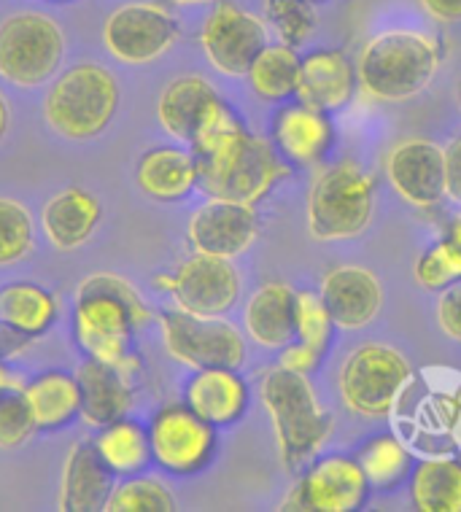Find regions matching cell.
Returning <instances> with one entry per match:
<instances>
[{"mask_svg": "<svg viewBox=\"0 0 461 512\" xmlns=\"http://www.w3.org/2000/svg\"><path fill=\"white\" fill-rule=\"evenodd\" d=\"M189 146L197 159V186L211 197L254 205L286 176L273 146L251 135L227 103L205 119Z\"/></svg>", "mask_w": 461, "mask_h": 512, "instance_id": "obj_1", "label": "cell"}, {"mask_svg": "<svg viewBox=\"0 0 461 512\" xmlns=\"http://www.w3.org/2000/svg\"><path fill=\"white\" fill-rule=\"evenodd\" d=\"M151 321V310L133 283L114 273H95L81 281L73 313V332L89 359L114 364L133 380L141 362L130 351V340Z\"/></svg>", "mask_w": 461, "mask_h": 512, "instance_id": "obj_2", "label": "cell"}, {"mask_svg": "<svg viewBox=\"0 0 461 512\" xmlns=\"http://www.w3.org/2000/svg\"><path fill=\"white\" fill-rule=\"evenodd\" d=\"M259 394L273 421L275 442L284 467L294 469L302 461L313 459L332 432V421L321 407L311 380L278 364L265 375Z\"/></svg>", "mask_w": 461, "mask_h": 512, "instance_id": "obj_3", "label": "cell"}, {"mask_svg": "<svg viewBox=\"0 0 461 512\" xmlns=\"http://www.w3.org/2000/svg\"><path fill=\"white\" fill-rule=\"evenodd\" d=\"M437 65L440 54L432 38L413 30H389L364 46L356 73L370 98L399 103L421 95L435 79Z\"/></svg>", "mask_w": 461, "mask_h": 512, "instance_id": "obj_4", "label": "cell"}, {"mask_svg": "<svg viewBox=\"0 0 461 512\" xmlns=\"http://www.w3.org/2000/svg\"><path fill=\"white\" fill-rule=\"evenodd\" d=\"M119 108V84L114 73L98 62H79L57 76L46 92L44 114L54 133L68 141L98 138Z\"/></svg>", "mask_w": 461, "mask_h": 512, "instance_id": "obj_5", "label": "cell"}, {"mask_svg": "<svg viewBox=\"0 0 461 512\" xmlns=\"http://www.w3.org/2000/svg\"><path fill=\"white\" fill-rule=\"evenodd\" d=\"M413 386V370L391 345L364 343L340 367V397L362 418H389Z\"/></svg>", "mask_w": 461, "mask_h": 512, "instance_id": "obj_6", "label": "cell"}, {"mask_svg": "<svg viewBox=\"0 0 461 512\" xmlns=\"http://www.w3.org/2000/svg\"><path fill=\"white\" fill-rule=\"evenodd\" d=\"M375 181L354 162L321 170L308 195V230L316 240H348L373 219Z\"/></svg>", "mask_w": 461, "mask_h": 512, "instance_id": "obj_7", "label": "cell"}, {"mask_svg": "<svg viewBox=\"0 0 461 512\" xmlns=\"http://www.w3.org/2000/svg\"><path fill=\"white\" fill-rule=\"evenodd\" d=\"M65 36L41 11H22L0 22V79L14 87H41L60 71Z\"/></svg>", "mask_w": 461, "mask_h": 512, "instance_id": "obj_8", "label": "cell"}, {"mask_svg": "<svg viewBox=\"0 0 461 512\" xmlns=\"http://www.w3.org/2000/svg\"><path fill=\"white\" fill-rule=\"evenodd\" d=\"M160 327L168 354L184 367L240 370V364L246 362L243 335L222 316H197V313L176 308L162 313Z\"/></svg>", "mask_w": 461, "mask_h": 512, "instance_id": "obj_9", "label": "cell"}, {"mask_svg": "<svg viewBox=\"0 0 461 512\" xmlns=\"http://www.w3.org/2000/svg\"><path fill=\"white\" fill-rule=\"evenodd\" d=\"M157 289L173 294L176 308L197 316H224L240 294L238 270L230 259L211 254L189 256L173 275L154 278Z\"/></svg>", "mask_w": 461, "mask_h": 512, "instance_id": "obj_10", "label": "cell"}, {"mask_svg": "<svg viewBox=\"0 0 461 512\" xmlns=\"http://www.w3.org/2000/svg\"><path fill=\"white\" fill-rule=\"evenodd\" d=\"M151 461L170 475H195L216 451V432L187 405L162 407L149 426Z\"/></svg>", "mask_w": 461, "mask_h": 512, "instance_id": "obj_11", "label": "cell"}, {"mask_svg": "<svg viewBox=\"0 0 461 512\" xmlns=\"http://www.w3.org/2000/svg\"><path fill=\"white\" fill-rule=\"evenodd\" d=\"M178 41V22L160 3H125L108 14L103 44L119 62L143 65Z\"/></svg>", "mask_w": 461, "mask_h": 512, "instance_id": "obj_12", "label": "cell"}, {"mask_svg": "<svg viewBox=\"0 0 461 512\" xmlns=\"http://www.w3.org/2000/svg\"><path fill=\"white\" fill-rule=\"evenodd\" d=\"M200 44L216 71L224 76H246L251 62L267 46V27L235 3H216L205 19Z\"/></svg>", "mask_w": 461, "mask_h": 512, "instance_id": "obj_13", "label": "cell"}, {"mask_svg": "<svg viewBox=\"0 0 461 512\" xmlns=\"http://www.w3.org/2000/svg\"><path fill=\"white\" fill-rule=\"evenodd\" d=\"M370 494V480L364 475L359 459L329 456L313 464L286 507H300L311 512H351L359 510Z\"/></svg>", "mask_w": 461, "mask_h": 512, "instance_id": "obj_14", "label": "cell"}, {"mask_svg": "<svg viewBox=\"0 0 461 512\" xmlns=\"http://www.w3.org/2000/svg\"><path fill=\"white\" fill-rule=\"evenodd\" d=\"M257 232L254 205L224 200V197H211L208 203L200 205L187 227L189 243L197 254L224 256V259L246 254L257 240Z\"/></svg>", "mask_w": 461, "mask_h": 512, "instance_id": "obj_15", "label": "cell"}, {"mask_svg": "<svg viewBox=\"0 0 461 512\" xmlns=\"http://www.w3.org/2000/svg\"><path fill=\"white\" fill-rule=\"evenodd\" d=\"M394 192L413 208H432L445 197V149L426 138L399 143L386 159Z\"/></svg>", "mask_w": 461, "mask_h": 512, "instance_id": "obj_16", "label": "cell"}, {"mask_svg": "<svg viewBox=\"0 0 461 512\" xmlns=\"http://www.w3.org/2000/svg\"><path fill=\"white\" fill-rule=\"evenodd\" d=\"M321 300L337 329H362L381 313V281L370 270L356 265L335 267L321 281Z\"/></svg>", "mask_w": 461, "mask_h": 512, "instance_id": "obj_17", "label": "cell"}, {"mask_svg": "<svg viewBox=\"0 0 461 512\" xmlns=\"http://www.w3.org/2000/svg\"><path fill=\"white\" fill-rule=\"evenodd\" d=\"M81 391V418L95 429L114 424L133 410V380L114 364L87 359L76 370Z\"/></svg>", "mask_w": 461, "mask_h": 512, "instance_id": "obj_18", "label": "cell"}, {"mask_svg": "<svg viewBox=\"0 0 461 512\" xmlns=\"http://www.w3.org/2000/svg\"><path fill=\"white\" fill-rule=\"evenodd\" d=\"M184 399L211 426H230L249 407V386L232 367H205L189 378Z\"/></svg>", "mask_w": 461, "mask_h": 512, "instance_id": "obj_19", "label": "cell"}, {"mask_svg": "<svg viewBox=\"0 0 461 512\" xmlns=\"http://www.w3.org/2000/svg\"><path fill=\"white\" fill-rule=\"evenodd\" d=\"M114 472L106 467L95 451V442H76L63 467L60 486V510L63 512H98L114 491Z\"/></svg>", "mask_w": 461, "mask_h": 512, "instance_id": "obj_20", "label": "cell"}, {"mask_svg": "<svg viewBox=\"0 0 461 512\" xmlns=\"http://www.w3.org/2000/svg\"><path fill=\"white\" fill-rule=\"evenodd\" d=\"M100 216H103V205L98 197L79 186H68L46 200L41 211V227L54 248L73 251L92 238V232L98 230Z\"/></svg>", "mask_w": 461, "mask_h": 512, "instance_id": "obj_21", "label": "cell"}, {"mask_svg": "<svg viewBox=\"0 0 461 512\" xmlns=\"http://www.w3.org/2000/svg\"><path fill=\"white\" fill-rule=\"evenodd\" d=\"M222 103L219 92L208 81L200 76H184L165 87L157 103V116L165 133L181 143H192L205 119Z\"/></svg>", "mask_w": 461, "mask_h": 512, "instance_id": "obj_22", "label": "cell"}, {"mask_svg": "<svg viewBox=\"0 0 461 512\" xmlns=\"http://www.w3.org/2000/svg\"><path fill=\"white\" fill-rule=\"evenodd\" d=\"M273 138L278 149L284 151L297 165H316L327 157L335 143V127L327 114L316 106H292L284 108L275 119Z\"/></svg>", "mask_w": 461, "mask_h": 512, "instance_id": "obj_23", "label": "cell"}, {"mask_svg": "<svg viewBox=\"0 0 461 512\" xmlns=\"http://www.w3.org/2000/svg\"><path fill=\"white\" fill-rule=\"evenodd\" d=\"M246 329L254 343L284 351L297 340V292L286 283H267L249 300Z\"/></svg>", "mask_w": 461, "mask_h": 512, "instance_id": "obj_24", "label": "cell"}, {"mask_svg": "<svg viewBox=\"0 0 461 512\" xmlns=\"http://www.w3.org/2000/svg\"><path fill=\"white\" fill-rule=\"evenodd\" d=\"M297 95H302L308 106H316L321 111L346 106L354 95V68L346 54L337 49H319L308 54L300 65Z\"/></svg>", "mask_w": 461, "mask_h": 512, "instance_id": "obj_25", "label": "cell"}, {"mask_svg": "<svg viewBox=\"0 0 461 512\" xmlns=\"http://www.w3.org/2000/svg\"><path fill=\"white\" fill-rule=\"evenodd\" d=\"M138 186L157 203H178L197 186V159L192 151L162 146L146 151L138 162Z\"/></svg>", "mask_w": 461, "mask_h": 512, "instance_id": "obj_26", "label": "cell"}, {"mask_svg": "<svg viewBox=\"0 0 461 512\" xmlns=\"http://www.w3.org/2000/svg\"><path fill=\"white\" fill-rule=\"evenodd\" d=\"M60 316L57 300L44 286L30 281L6 283L0 289V327L19 337H41Z\"/></svg>", "mask_w": 461, "mask_h": 512, "instance_id": "obj_27", "label": "cell"}, {"mask_svg": "<svg viewBox=\"0 0 461 512\" xmlns=\"http://www.w3.org/2000/svg\"><path fill=\"white\" fill-rule=\"evenodd\" d=\"M27 405L33 410L36 426L41 432H52L60 426H68L81 413L79 380L71 372L49 370L25 383Z\"/></svg>", "mask_w": 461, "mask_h": 512, "instance_id": "obj_28", "label": "cell"}, {"mask_svg": "<svg viewBox=\"0 0 461 512\" xmlns=\"http://www.w3.org/2000/svg\"><path fill=\"white\" fill-rule=\"evenodd\" d=\"M95 451L100 453V459L106 461V467L116 477L138 475L151 461L149 432L125 415L100 429L95 437Z\"/></svg>", "mask_w": 461, "mask_h": 512, "instance_id": "obj_29", "label": "cell"}, {"mask_svg": "<svg viewBox=\"0 0 461 512\" xmlns=\"http://www.w3.org/2000/svg\"><path fill=\"white\" fill-rule=\"evenodd\" d=\"M410 496L421 512H461V461H421L410 477Z\"/></svg>", "mask_w": 461, "mask_h": 512, "instance_id": "obj_30", "label": "cell"}, {"mask_svg": "<svg viewBox=\"0 0 461 512\" xmlns=\"http://www.w3.org/2000/svg\"><path fill=\"white\" fill-rule=\"evenodd\" d=\"M421 380L426 386V418L461 451V372L451 367H426Z\"/></svg>", "mask_w": 461, "mask_h": 512, "instance_id": "obj_31", "label": "cell"}, {"mask_svg": "<svg viewBox=\"0 0 461 512\" xmlns=\"http://www.w3.org/2000/svg\"><path fill=\"white\" fill-rule=\"evenodd\" d=\"M300 65L302 60L292 46L267 44L246 76L262 100H284L300 89Z\"/></svg>", "mask_w": 461, "mask_h": 512, "instance_id": "obj_32", "label": "cell"}, {"mask_svg": "<svg viewBox=\"0 0 461 512\" xmlns=\"http://www.w3.org/2000/svg\"><path fill=\"white\" fill-rule=\"evenodd\" d=\"M176 499L157 477L130 475L114 486L106 502V512H173Z\"/></svg>", "mask_w": 461, "mask_h": 512, "instance_id": "obj_33", "label": "cell"}, {"mask_svg": "<svg viewBox=\"0 0 461 512\" xmlns=\"http://www.w3.org/2000/svg\"><path fill=\"white\" fill-rule=\"evenodd\" d=\"M359 464L370 486L391 488L408 472L410 451L399 437L383 434V437H375L370 445H364V451L359 453Z\"/></svg>", "mask_w": 461, "mask_h": 512, "instance_id": "obj_34", "label": "cell"}, {"mask_svg": "<svg viewBox=\"0 0 461 512\" xmlns=\"http://www.w3.org/2000/svg\"><path fill=\"white\" fill-rule=\"evenodd\" d=\"M36 243V224L25 205L0 197V267L22 262Z\"/></svg>", "mask_w": 461, "mask_h": 512, "instance_id": "obj_35", "label": "cell"}, {"mask_svg": "<svg viewBox=\"0 0 461 512\" xmlns=\"http://www.w3.org/2000/svg\"><path fill=\"white\" fill-rule=\"evenodd\" d=\"M416 281L429 292H445L461 281V248L451 238L426 248L416 262Z\"/></svg>", "mask_w": 461, "mask_h": 512, "instance_id": "obj_36", "label": "cell"}, {"mask_svg": "<svg viewBox=\"0 0 461 512\" xmlns=\"http://www.w3.org/2000/svg\"><path fill=\"white\" fill-rule=\"evenodd\" d=\"M267 22L275 27L281 44L302 46L316 30V14L308 0H267L265 3Z\"/></svg>", "mask_w": 461, "mask_h": 512, "instance_id": "obj_37", "label": "cell"}, {"mask_svg": "<svg viewBox=\"0 0 461 512\" xmlns=\"http://www.w3.org/2000/svg\"><path fill=\"white\" fill-rule=\"evenodd\" d=\"M36 432V418H33V410L27 405L22 389L0 394V448H6V451L19 448Z\"/></svg>", "mask_w": 461, "mask_h": 512, "instance_id": "obj_38", "label": "cell"}, {"mask_svg": "<svg viewBox=\"0 0 461 512\" xmlns=\"http://www.w3.org/2000/svg\"><path fill=\"white\" fill-rule=\"evenodd\" d=\"M332 327L335 324L329 318L321 294L297 292V340L316 348L319 354H324Z\"/></svg>", "mask_w": 461, "mask_h": 512, "instance_id": "obj_39", "label": "cell"}, {"mask_svg": "<svg viewBox=\"0 0 461 512\" xmlns=\"http://www.w3.org/2000/svg\"><path fill=\"white\" fill-rule=\"evenodd\" d=\"M437 321L445 335L461 340V281L448 286L437 302Z\"/></svg>", "mask_w": 461, "mask_h": 512, "instance_id": "obj_40", "label": "cell"}, {"mask_svg": "<svg viewBox=\"0 0 461 512\" xmlns=\"http://www.w3.org/2000/svg\"><path fill=\"white\" fill-rule=\"evenodd\" d=\"M445 197L461 205V135L445 146Z\"/></svg>", "mask_w": 461, "mask_h": 512, "instance_id": "obj_41", "label": "cell"}, {"mask_svg": "<svg viewBox=\"0 0 461 512\" xmlns=\"http://www.w3.org/2000/svg\"><path fill=\"white\" fill-rule=\"evenodd\" d=\"M319 359L321 354L316 351V348H311V345L289 343L284 348V354H281V367L300 372V375H308L311 370H316Z\"/></svg>", "mask_w": 461, "mask_h": 512, "instance_id": "obj_42", "label": "cell"}, {"mask_svg": "<svg viewBox=\"0 0 461 512\" xmlns=\"http://www.w3.org/2000/svg\"><path fill=\"white\" fill-rule=\"evenodd\" d=\"M421 6L437 22H459L461 19V0H421Z\"/></svg>", "mask_w": 461, "mask_h": 512, "instance_id": "obj_43", "label": "cell"}, {"mask_svg": "<svg viewBox=\"0 0 461 512\" xmlns=\"http://www.w3.org/2000/svg\"><path fill=\"white\" fill-rule=\"evenodd\" d=\"M19 389H25V383H22L19 378H14V372L0 362V394H6V391H19Z\"/></svg>", "mask_w": 461, "mask_h": 512, "instance_id": "obj_44", "label": "cell"}, {"mask_svg": "<svg viewBox=\"0 0 461 512\" xmlns=\"http://www.w3.org/2000/svg\"><path fill=\"white\" fill-rule=\"evenodd\" d=\"M9 124H11L9 103H6V98L0 95V141H3V138H6V133H9Z\"/></svg>", "mask_w": 461, "mask_h": 512, "instance_id": "obj_45", "label": "cell"}, {"mask_svg": "<svg viewBox=\"0 0 461 512\" xmlns=\"http://www.w3.org/2000/svg\"><path fill=\"white\" fill-rule=\"evenodd\" d=\"M170 6H203V3H219V0H165Z\"/></svg>", "mask_w": 461, "mask_h": 512, "instance_id": "obj_46", "label": "cell"}, {"mask_svg": "<svg viewBox=\"0 0 461 512\" xmlns=\"http://www.w3.org/2000/svg\"><path fill=\"white\" fill-rule=\"evenodd\" d=\"M448 238H451L453 243H456V246L461 248V219H456V221H453V227H451V235H448Z\"/></svg>", "mask_w": 461, "mask_h": 512, "instance_id": "obj_47", "label": "cell"}, {"mask_svg": "<svg viewBox=\"0 0 461 512\" xmlns=\"http://www.w3.org/2000/svg\"><path fill=\"white\" fill-rule=\"evenodd\" d=\"M49 3H71V0H49Z\"/></svg>", "mask_w": 461, "mask_h": 512, "instance_id": "obj_48", "label": "cell"}, {"mask_svg": "<svg viewBox=\"0 0 461 512\" xmlns=\"http://www.w3.org/2000/svg\"><path fill=\"white\" fill-rule=\"evenodd\" d=\"M308 3H311V6H316V3H324V0H308Z\"/></svg>", "mask_w": 461, "mask_h": 512, "instance_id": "obj_49", "label": "cell"}, {"mask_svg": "<svg viewBox=\"0 0 461 512\" xmlns=\"http://www.w3.org/2000/svg\"><path fill=\"white\" fill-rule=\"evenodd\" d=\"M459 103H461V84H459Z\"/></svg>", "mask_w": 461, "mask_h": 512, "instance_id": "obj_50", "label": "cell"}]
</instances>
